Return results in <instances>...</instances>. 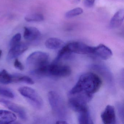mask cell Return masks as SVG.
Wrapping results in <instances>:
<instances>
[{
	"label": "cell",
	"mask_w": 124,
	"mask_h": 124,
	"mask_svg": "<svg viewBox=\"0 0 124 124\" xmlns=\"http://www.w3.org/2000/svg\"><path fill=\"white\" fill-rule=\"evenodd\" d=\"M2 51L1 50H0V58L1 57V55H2Z\"/></svg>",
	"instance_id": "cell-27"
},
{
	"label": "cell",
	"mask_w": 124,
	"mask_h": 124,
	"mask_svg": "<svg viewBox=\"0 0 124 124\" xmlns=\"http://www.w3.org/2000/svg\"><path fill=\"white\" fill-rule=\"evenodd\" d=\"M21 35L20 33H17L14 35L12 38L10 42V48L15 46L21 42Z\"/></svg>",
	"instance_id": "cell-22"
},
{
	"label": "cell",
	"mask_w": 124,
	"mask_h": 124,
	"mask_svg": "<svg viewBox=\"0 0 124 124\" xmlns=\"http://www.w3.org/2000/svg\"><path fill=\"white\" fill-rule=\"evenodd\" d=\"M95 0H85L84 4L85 7L88 8H91L93 6Z\"/></svg>",
	"instance_id": "cell-25"
},
{
	"label": "cell",
	"mask_w": 124,
	"mask_h": 124,
	"mask_svg": "<svg viewBox=\"0 0 124 124\" xmlns=\"http://www.w3.org/2000/svg\"><path fill=\"white\" fill-rule=\"evenodd\" d=\"M78 120L81 124H93L88 110L78 113Z\"/></svg>",
	"instance_id": "cell-16"
},
{
	"label": "cell",
	"mask_w": 124,
	"mask_h": 124,
	"mask_svg": "<svg viewBox=\"0 0 124 124\" xmlns=\"http://www.w3.org/2000/svg\"><path fill=\"white\" fill-rule=\"evenodd\" d=\"M102 122L105 124H114L116 122V114L114 108L112 106H107L101 115Z\"/></svg>",
	"instance_id": "cell-9"
},
{
	"label": "cell",
	"mask_w": 124,
	"mask_h": 124,
	"mask_svg": "<svg viewBox=\"0 0 124 124\" xmlns=\"http://www.w3.org/2000/svg\"><path fill=\"white\" fill-rule=\"evenodd\" d=\"M124 19V11L120 9L117 11L114 15L109 23V26L111 29L118 28L121 26Z\"/></svg>",
	"instance_id": "cell-13"
},
{
	"label": "cell",
	"mask_w": 124,
	"mask_h": 124,
	"mask_svg": "<svg viewBox=\"0 0 124 124\" xmlns=\"http://www.w3.org/2000/svg\"><path fill=\"white\" fill-rule=\"evenodd\" d=\"M24 18L27 22H39L43 21L44 17L42 14L37 13L27 15Z\"/></svg>",
	"instance_id": "cell-19"
},
{
	"label": "cell",
	"mask_w": 124,
	"mask_h": 124,
	"mask_svg": "<svg viewBox=\"0 0 124 124\" xmlns=\"http://www.w3.org/2000/svg\"><path fill=\"white\" fill-rule=\"evenodd\" d=\"M117 108L118 113L121 119H122L123 121L124 119V111H123V106L122 103H118L117 105Z\"/></svg>",
	"instance_id": "cell-24"
},
{
	"label": "cell",
	"mask_w": 124,
	"mask_h": 124,
	"mask_svg": "<svg viewBox=\"0 0 124 124\" xmlns=\"http://www.w3.org/2000/svg\"><path fill=\"white\" fill-rule=\"evenodd\" d=\"M91 68L100 74L104 78L109 86H114V80L113 75L106 66L101 64H94L91 66Z\"/></svg>",
	"instance_id": "cell-7"
},
{
	"label": "cell",
	"mask_w": 124,
	"mask_h": 124,
	"mask_svg": "<svg viewBox=\"0 0 124 124\" xmlns=\"http://www.w3.org/2000/svg\"><path fill=\"white\" fill-rule=\"evenodd\" d=\"M48 99L53 111L60 120H64L67 115V110L65 103L60 95L54 91L48 93Z\"/></svg>",
	"instance_id": "cell-3"
},
{
	"label": "cell",
	"mask_w": 124,
	"mask_h": 124,
	"mask_svg": "<svg viewBox=\"0 0 124 124\" xmlns=\"http://www.w3.org/2000/svg\"><path fill=\"white\" fill-rule=\"evenodd\" d=\"M41 33L37 28L32 27H24L23 37L27 41H33L40 38Z\"/></svg>",
	"instance_id": "cell-12"
},
{
	"label": "cell",
	"mask_w": 124,
	"mask_h": 124,
	"mask_svg": "<svg viewBox=\"0 0 124 124\" xmlns=\"http://www.w3.org/2000/svg\"><path fill=\"white\" fill-rule=\"evenodd\" d=\"M49 56L42 51H35L31 54L27 59V66L32 71L49 63Z\"/></svg>",
	"instance_id": "cell-4"
},
{
	"label": "cell",
	"mask_w": 124,
	"mask_h": 124,
	"mask_svg": "<svg viewBox=\"0 0 124 124\" xmlns=\"http://www.w3.org/2000/svg\"><path fill=\"white\" fill-rule=\"evenodd\" d=\"M18 91L34 107L37 109L42 107L43 101L37 92L33 88L28 87H21L19 88Z\"/></svg>",
	"instance_id": "cell-5"
},
{
	"label": "cell",
	"mask_w": 124,
	"mask_h": 124,
	"mask_svg": "<svg viewBox=\"0 0 124 124\" xmlns=\"http://www.w3.org/2000/svg\"><path fill=\"white\" fill-rule=\"evenodd\" d=\"M93 54L103 60H107L111 58L112 53L110 48L103 44H100L93 47Z\"/></svg>",
	"instance_id": "cell-10"
},
{
	"label": "cell",
	"mask_w": 124,
	"mask_h": 124,
	"mask_svg": "<svg viewBox=\"0 0 124 124\" xmlns=\"http://www.w3.org/2000/svg\"><path fill=\"white\" fill-rule=\"evenodd\" d=\"M64 46L67 52L70 54H93V47L81 42H71Z\"/></svg>",
	"instance_id": "cell-6"
},
{
	"label": "cell",
	"mask_w": 124,
	"mask_h": 124,
	"mask_svg": "<svg viewBox=\"0 0 124 124\" xmlns=\"http://www.w3.org/2000/svg\"><path fill=\"white\" fill-rule=\"evenodd\" d=\"M13 82H24L31 85L34 83L31 78L26 75H13Z\"/></svg>",
	"instance_id": "cell-18"
},
{
	"label": "cell",
	"mask_w": 124,
	"mask_h": 124,
	"mask_svg": "<svg viewBox=\"0 0 124 124\" xmlns=\"http://www.w3.org/2000/svg\"><path fill=\"white\" fill-rule=\"evenodd\" d=\"M56 123L59 124H67V122L66 120H60L57 121Z\"/></svg>",
	"instance_id": "cell-26"
},
{
	"label": "cell",
	"mask_w": 124,
	"mask_h": 124,
	"mask_svg": "<svg viewBox=\"0 0 124 124\" xmlns=\"http://www.w3.org/2000/svg\"><path fill=\"white\" fill-rule=\"evenodd\" d=\"M71 73V70L69 66L54 62L50 64H48L38 69L37 71V75L55 77H68Z\"/></svg>",
	"instance_id": "cell-2"
},
{
	"label": "cell",
	"mask_w": 124,
	"mask_h": 124,
	"mask_svg": "<svg viewBox=\"0 0 124 124\" xmlns=\"http://www.w3.org/2000/svg\"><path fill=\"white\" fill-rule=\"evenodd\" d=\"M102 82L100 78L93 72L84 73L69 92V95L84 93L93 95L101 88Z\"/></svg>",
	"instance_id": "cell-1"
},
{
	"label": "cell",
	"mask_w": 124,
	"mask_h": 124,
	"mask_svg": "<svg viewBox=\"0 0 124 124\" xmlns=\"http://www.w3.org/2000/svg\"><path fill=\"white\" fill-rule=\"evenodd\" d=\"M45 46L51 50H56L62 47L64 45V43L62 40L55 38H49L46 41Z\"/></svg>",
	"instance_id": "cell-15"
},
{
	"label": "cell",
	"mask_w": 124,
	"mask_h": 124,
	"mask_svg": "<svg viewBox=\"0 0 124 124\" xmlns=\"http://www.w3.org/2000/svg\"><path fill=\"white\" fill-rule=\"evenodd\" d=\"M83 13V10L81 8H77L67 11L65 14L67 18H71L81 15Z\"/></svg>",
	"instance_id": "cell-20"
},
{
	"label": "cell",
	"mask_w": 124,
	"mask_h": 124,
	"mask_svg": "<svg viewBox=\"0 0 124 124\" xmlns=\"http://www.w3.org/2000/svg\"><path fill=\"white\" fill-rule=\"evenodd\" d=\"M17 117L14 113L5 110L0 109V124H8L16 121Z\"/></svg>",
	"instance_id": "cell-14"
},
{
	"label": "cell",
	"mask_w": 124,
	"mask_h": 124,
	"mask_svg": "<svg viewBox=\"0 0 124 124\" xmlns=\"http://www.w3.org/2000/svg\"><path fill=\"white\" fill-rule=\"evenodd\" d=\"M14 66L15 68L20 71H23L24 70L23 65L18 59L16 58L15 59L14 62Z\"/></svg>",
	"instance_id": "cell-23"
},
{
	"label": "cell",
	"mask_w": 124,
	"mask_h": 124,
	"mask_svg": "<svg viewBox=\"0 0 124 124\" xmlns=\"http://www.w3.org/2000/svg\"><path fill=\"white\" fill-rule=\"evenodd\" d=\"M28 45L24 43L20 42L14 47L10 48L8 54V59L11 60L16 58L28 49Z\"/></svg>",
	"instance_id": "cell-11"
},
{
	"label": "cell",
	"mask_w": 124,
	"mask_h": 124,
	"mask_svg": "<svg viewBox=\"0 0 124 124\" xmlns=\"http://www.w3.org/2000/svg\"><path fill=\"white\" fill-rule=\"evenodd\" d=\"M74 1L75 2L78 3L80 1V0H74Z\"/></svg>",
	"instance_id": "cell-28"
},
{
	"label": "cell",
	"mask_w": 124,
	"mask_h": 124,
	"mask_svg": "<svg viewBox=\"0 0 124 124\" xmlns=\"http://www.w3.org/2000/svg\"><path fill=\"white\" fill-rule=\"evenodd\" d=\"M0 96L7 98H14V94L13 92L8 88L0 86Z\"/></svg>",
	"instance_id": "cell-21"
},
{
	"label": "cell",
	"mask_w": 124,
	"mask_h": 124,
	"mask_svg": "<svg viewBox=\"0 0 124 124\" xmlns=\"http://www.w3.org/2000/svg\"><path fill=\"white\" fill-rule=\"evenodd\" d=\"M0 104L17 114L23 120L26 119V111L24 109L19 105L4 99H0Z\"/></svg>",
	"instance_id": "cell-8"
},
{
	"label": "cell",
	"mask_w": 124,
	"mask_h": 124,
	"mask_svg": "<svg viewBox=\"0 0 124 124\" xmlns=\"http://www.w3.org/2000/svg\"><path fill=\"white\" fill-rule=\"evenodd\" d=\"M13 82V75L9 74L5 70L0 72V83L3 84H8Z\"/></svg>",
	"instance_id": "cell-17"
}]
</instances>
